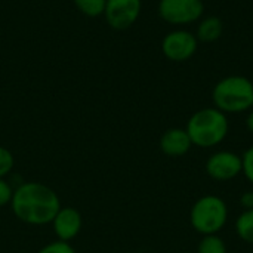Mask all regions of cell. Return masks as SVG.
<instances>
[{
  "instance_id": "obj_16",
  "label": "cell",
  "mask_w": 253,
  "mask_h": 253,
  "mask_svg": "<svg viewBox=\"0 0 253 253\" xmlns=\"http://www.w3.org/2000/svg\"><path fill=\"white\" fill-rule=\"evenodd\" d=\"M39 253H76L74 248L68 243V242H53L47 246H44L43 249H40Z\"/></svg>"
},
{
  "instance_id": "obj_17",
  "label": "cell",
  "mask_w": 253,
  "mask_h": 253,
  "mask_svg": "<svg viewBox=\"0 0 253 253\" xmlns=\"http://www.w3.org/2000/svg\"><path fill=\"white\" fill-rule=\"evenodd\" d=\"M243 160V175L246 176V179L253 185V145H251L245 154L242 156Z\"/></svg>"
},
{
  "instance_id": "obj_12",
  "label": "cell",
  "mask_w": 253,
  "mask_h": 253,
  "mask_svg": "<svg viewBox=\"0 0 253 253\" xmlns=\"http://www.w3.org/2000/svg\"><path fill=\"white\" fill-rule=\"evenodd\" d=\"M236 233L248 245H253V208L245 209L236 219Z\"/></svg>"
},
{
  "instance_id": "obj_10",
  "label": "cell",
  "mask_w": 253,
  "mask_h": 253,
  "mask_svg": "<svg viewBox=\"0 0 253 253\" xmlns=\"http://www.w3.org/2000/svg\"><path fill=\"white\" fill-rule=\"evenodd\" d=\"M193 147V142L185 129L172 127L166 130L160 138V150L163 154L169 157H181L185 156Z\"/></svg>"
},
{
  "instance_id": "obj_21",
  "label": "cell",
  "mask_w": 253,
  "mask_h": 253,
  "mask_svg": "<svg viewBox=\"0 0 253 253\" xmlns=\"http://www.w3.org/2000/svg\"><path fill=\"white\" fill-rule=\"evenodd\" d=\"M181 253H194V252H181Z\"/></svg>"
},
{
  "instance_id": "obj_2",
  "label": "cell",
  "mask_w": 253,
  "mask_h": 253,
  "mask_svg": "<svg viewBox=\"0 0 253 253\" xmlns=\"http://www.w3.org/2000/svg\"><path fill=\"white\" fill-rule=\"evenodd\" d=\"M193 147L212 148L219 145L228 135L230 125L227 114L218 108H203L196 111L185 127Z\"/></svg>"
},
{
  "instance_id": "obj_18",
  "label": "cell",
  "mask_w": 253,
  "mask_h": 253,
  "mask_svg": "<svg viewBox=\"0 0 253 253\" xmlns=\"http://www.w3.org/2000/svg\"><path fill=\"white\" fill-rule=\"evenodd\" d=\"M12 196H13V191H12L10 185L0 178V208L9 205L12 200Z\"/></svg>"
},
{
  "instance_id": "obj_8",
  "label": "cell",
  "mask_w": 253,
  "mask_h": 253,
  "mask_svg": "<svg viewBox=\"0 0 253 253\" xmlns=\"http://www.w3.org/2000/svg\"><path fill=\"white\" fill-rule=\"evenodd\" d=\"M165 56L175 62L188 61L197 50V39L188 31H172L162 42Z\"/></svg>"
},
{
  "instance_id": "obj_1",
  "label": "cell",
  "mask_w": 253,
  "mask_h": 253,
  "mask_svg": "<svg viewBox=\"0 0 253 253\" xmlns=\"http://www.w3.org/2000/svg\"><path fill=\"white\" fill-rule=\"evenodd\" d=\"M15 216L30 225H46L53 221L61 209L56 193L40 182H25L19 185L10 200Z\"/></svg>"
},
{
  "instance_id": "obj_9",
  "label": "cell",
  "mask_w": 253,
  "mask_h": 253,
  "mask_svg": "<svg viewBox=\"0 0 253 253\" xmlns=\"http://www.w3.org/2000/svg\"><path fill=\"white\" fill-rule=\"evenodd\" d=\"M53 231L61 242L73 240L82 230L83 219L79 211L73 208H61L52 221Z\"/></svg>"
},
{
  "instance_id": "obj_5",
  "label": "cell",
  "mask_w": 253,
  "mask_h": 253,
  "mask_svg": "<svg viewBox=\"0 0 253 253\" xmlns=\"http://www.w3.org/2000/svg\"><path fill=\"white\" fill-rule=\"evenodd\" d=\"M202 0H160L159 15L163 21L175 25L191 24L203 15Z\"/></svg>"
},
{
  "instance_id": "obj_11",
  "label": "cell",
  "mask_w": 253,
  "mask_h": 253,
  "mask_svg": "<svg viewBox=\"0 0 253 253\" xmlns=\"http://www.w3.org/2000/svg\"><path fill=\"white\" fill-rule=\"evenodd\" d=\"M222 34V21L216 16H209L202 21L197 30V37L202 42L211 43L221 37Z\"/></svg>"
},
{
  "instance_id": "obj_6",
  "label": "cell",
  "mask_w": 253,
  "mask_h": 253,
  "mask_svg": "<svg viewBox=\"0 0 253 253\" xmlns=\"http://www.w3.org/2000/svg\"><path fill=\"white\" fill-rule=\"evenodd\" d=\"M206 173L219 182L231 181L243 172L242 156L233 151H216L206 162Z\"/></svg>"
},
{
  "instance_id": "obj_15",
  "label": "cell",
  "mask_w": 253,
  "mask_h": 253,
  "mask_svg": "<svg viewBox=\"0 0 253 253\" xmlns=\"http://www.w3.org/2000/svg\"><path fill=\"white\" fill-rule=\"evenodd\" d=\"M13 168V156L12 153L4 148L0 147V178H3L4 175H7Z\"/></svg>"
},
{
  "instance_id": "obj_19",
  "label": "cell",
  "mask_w": 253,
  "mask_h": 253,
  "mask_svg": "<svg viewBox=\"0 0 253 253\" xmlns=\"http://www.w3.org/2000/svg\"><path fill=\"white\" fill-rule=\"evenodd\" d=\"M242 205L245 206V209H252L253 208V193L249 191V193H245L240 199Z\"/></svg>"
},
{
  "instance_id": "obj_14",
  "label": "cell",
  "mask_w": 253,
  "mask_h": 253,
  "mask_svg": "<svg viewBox=\"0 0 253 253\" xmlns=\"http://www.w3.org/2000/svg\"><path fill=\"white\" fill-rule=\"evenodd\" d=\"M76 7L89 18H96L104 15L107 0H73Z\"/></svg>"
},
{
  "instance_id": "obj_13",
  "label": "cell",
  "mask_w": 253,
  "mask_h": 253,
  "mask_svg": "<svg viewBox=\"0 0 253 253\" xmlns=\"http://www.w3.org/2000/svg\"><path fill=\"white\" fill-rule=\"evenodd\" d=\"M197 253H227V245L218 234L203 236L199 243Z\"/></svg>"
},
{
  "instance_id": "obj_3",
  "label": "cell",
  "mask_w": 253,
  "mask_h": 253,
  "mask_svg": "<svg viewBox=\"0 0 253 253\" xmlns=\"http://www.w3.org/2000/svg\"><path fill=\"white\" fill-rule=\"evenodd\" d=\"M213 104L222 113H243L253 107V83L242 76H230L216 83Z\"/></svg>"
},
{
  "instance_id": "obj_7",
  "label": "cell",
  "mask_w": 253,
  "mask_h": 253,
  "mask_svg": "<svg viewBox=\"0 0 253 253\" xmlns=\"http://www.w3.org/2000/svg\"><path fill=\"white\" fill-rule=\"evenodd\" d=\"M141 7V0H107L104 16L111 28L126 30L136 22Z\"/></svg>"
},
{
  "instance_id": "obj_20",
  "label": "cell",
  "mask_w": 253,
  "mask_h": 253,
  "mask_svg": "<svg viewBox=\"0 0 253 253\" xmlns=\"http://www.w3.org/2000/svg\"><path fill=\"white\" fill-rule=\"evenodd\" d=\"M246 127H248L249 132H252L253 133V110L249 113V116H248V119H246Z\"/></svg>"
},
{
  "instance_id": "obj_4",
  "label": "cell",
  "mask_w": 253,
  "mask_h": 253,
  "mask_svg": "<svg viewBox=\"0 0 253 253\" xmlns=\"http://www.w3.org/2000/svg\"><path fill=\"white\" fill-rule=\"evenodd\" d=\"M227 203L215 194H206L191 206L190 224L193 230L202 236L218 234L227 225Z\"/></svg>"
}]
</instances>
